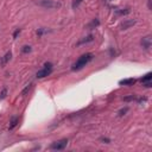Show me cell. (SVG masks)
<instances>
[{
	"instance_id": "cell-23",
	"label": "cell",
	"mask_w": 152,
	"mask_h": 152,
	"mask_svg": "<svg viewBox=\"0 0 152 152\" xmlns=\"http://www.w3.org/2000/svg\"><path fill=\"white\" fill-rule=\"evenodd\" d=\"M101 140H102V142H106V143H109V139H107V138H101Z\"/></svg>"
},
{
	"instance_id": "cell-13",
	"label": "cell",
	"mask_w": 152,
	"mask_h": 152,
	"mask_svg": "<svg viewBox=\"0 0 152 152\" xmlns=\"http://www.w3.org/2000/svg\"><path fill=\"white\" fill-rule=\"evenodd\" d=\"M129 112V107H125V108H121L119 112H118V115L119 117H122V115H125V114L126 113H127Z\"/></svg>"
},
{
	"instance_id": "cell-16",
	"label": "cell",
	"mask_w": 152,
	"mask_h": 152,
	"mask_svg": "<svg viewBox=\"0 0 152 152\" xmlns=\"http://www.w3.org/2000/svg\"><path fill=\"white\" fill-rule=\"evenodd\" d=\"M82 3V0H74L73 1V4H71V6H73V8H76V7H79V5Z\"/></svg>"
},
{
	"instance_id": "cell-22",
	"label": "cell",
	"mask_w": 152,
	"mask_h": 152,
	"mask_svg": "<svg viewBox=\"0 0 152 152\" xmlns=\"http://www.w3.org/2000/svg\"><path fill=\"white\" fill-rule=\"evenodd\" d=\"M6 93H7V91H6V89H4V91L1 92V94H0V99H4V97L6 96Z\"/></svg>"
},
{
	"instance_id": "cell-9",
	"label": "cell",
	"mask_w": 152,
	"mask_h": 152,
	"mask_svg": "<svg viewBox=\"0 0 152 152\" xmlns=\"http://www.w3.org/2000/svg\"><path fill=\"white\" fill-rule=\"evenodd\" d=\"M18 121H19V119L17 118V117H13V118H12V120H11V125H10V127H8V130L11 131V130H13L15 127H16V126L18 125Z\"/></svg>"
},
{
	"instance_id": "cell-14",
	"label": "cell",
	"mask_w": 152,
	"mask_h": 152,
	"mask_svg": "<svg viewBox=\"0 0 152 152\" xmlns=\"http://www.w3.org/2000/svg\"><path fill=\"white\" fill-rule=\"evenodd\" d=\"M30 51H31V46H30V45H24L23 49H21V53H23V54H28V53H30Z\"/></svg>"
},
{
	"instance_id": "cell-11",
	"label": "cell",
	"mask_w": 152,
	"mask_h": 152,
	"mask_svg": "<svg viewBox=\"0 0 152 152\" xmlns=\"http://www.w3.org/2000/svg\"><path fill=\"white\" fill-rule=\"evenodd\" d=\"M92 41H93V36L91 35V36H88L87 38H84V39L80 41V42L77 43V45H81V44H84V43H89V42H92Z\"/></svg>"
},
{
	"instance_id": "cell-17",
	"label": "cell",
	"mask_w": 152,
	"mask_h": 152,
	"mask_svg": "<svg viewBox=\"0 0 152 152\" xmlns=\"http://www.w3.org/2000/svg\"><path fill=\"white\" fill-rule=\"evenodd\" d=\"M117 15H127L130 13V8H125V11H115Z\"/></svg>"
},
{
	"instance_id": "cell-1",
	"label": "cell",
	"mask_w": 152,
	"mask_h": 152,
	"mask_svg": "<svg viewBox=\"0 0 152 152\" xmlns=\"http://www.w3.org/2000/svg\"><path fill=\"white\" fill-rule=\"evenodd\" d=\"M93 54H91V53H88V54H84V55H82L77 61H76L74 64H73V67H71V69L74 70V71H76V70H80V69H82L83 67H86L88 63H89L92 59H93Z\"/></svg>"
},
{
	"instance_id": "cell-24",
	"label": "cell",
	"mask_w": 152,
	"mask_h": 152,
	"mask_svg": "<svg viewBox=\"0 0 152 152\" xmlns=\"http://www.w3.org/2000/svg\"><path fill=\"white\" fill-rule=\"evenodd\" d=\"M149 8H151V0H149Z\"/></svg>"
},
{
	"instance_id": "cell-7",
	"label": "cell",
	"mask_w": 152,
	"mask_h": 152,
	"mask_svg": "<svg viewBox=\"0 0 152 152\" xmlns=\"http://www.w3.org/2000/svg\"><path fill=\"white\" fill-rule=\"evenodd\" d=\"M134 83H135V79H125L119 82V84H121V86H132Z\"/></svg>"
},
{
	"instance_id": "cell-8",
	"label": "cell",
	"mask_w": 152,
	"mask_h": 152,
	"mask_svg": "<svg viewBox=\"0 0 152 152\" xmlns=\"http://www.w3.org/2000/svg\"><path fill=\"white\" fill-rule=\"evenodd\" d=\"M11 56H12V54H11V51H8V53H7V54H6L1 59H0V64H1V66H5L6 63L11 59Z\"/></svg>"
},
{
	"instance_id": "cell-10",
	"label": "cell",
	"mask_w": 152,
	"mask_h": 152,
	"mask_svg": "<svg viewBox=\"0 0 152 152\" xmlns=\"http://www.w3.org/2000/svg\"><path fill=\"white\" fill-rule=\"evenodd\" d=\"M99 25H100V20L95 18V19H93V21H92L89 25H88V29H91V30H92V29H95V28L99 26Z\"/></svg>"
},
{
	"instance_id": "cell-15",
	"label": "cell",
	"mask_w": 152,
	"mask_h": 152,
	"mask_svg": "<svg viewBox=\"0 0 152 152\" xmlns=\"http://www.w3.org/2000/svg\"><path fill=\"white\" fill-rule=\"evenodd\" d=\"M31 87H32V83H30V84H28L26 87H25V89L21 92V95H26L28 94V92L31 89Z\"/></svg>"
},
{
	"instance_id": "cell-18",
	"label": "cell",
	"mask_w": 152,
	"mask_h": 152,
	"mask_svg": "<svg viewBox=\"0 0 152 152\" xmlns=\"http://www.w3.org/2000/svg\"><path fill=\"white\" fill-rule=\"evenodd\" d=\"M133 100H135V96H134V95H131V96H126V97H124V101H133Z\"/></svg>"
},
{
	"instance_id": "cell-6",
	"label": "cell",
	"mask_w": 152,
	"mask_h": 152,
	"mask_svg": "<svg viewBox=\"0 0 152 152\" xmlns=\"http://www.w3.org/2000/svg\"><path fill=\"white\" fill-rule=\"evenodd\" d=\"M134 24H135V20H133V19H127V20H124V21L120 24V29H121V30H127V29L132 28Z\"/></svg>"
},
{
	"instance_id": "cell-3",
	"label": "cell",
	"mask_w": 152,
	"mask_h": 152,
	"mask_svg": "<svg viewBox=\"0 0 152 152\" xmlns=\"http://www.w3.org/2000/svg\"><path fill=\"white\" fill-rule=\"evenodd\" d=\"M39 5L44 8H58V7H61L59 3H55L53 0H41Z\"/></svg>"
},
{
	"instance_id": "cell-5",
	"label": "cell",
	"mask_w": 152,
	"mask_h": 152,
	"mask_svg": "<svg viewBox=\"0 0 152 152\" xmlns=\"http://www.w3.org/2000/svg\"><path fill=\"white\" fill-rule=\"evenodd\" d=\"M140 44H142V46H143L145 50H149V49L151 48V44H152V38H151V36L144 37L143 39H142V42H140Z\"/></svg>"
},
{
	"instance_id": "cell-21",
	"label": "cell",
	"mask_w": 152,
	"mask_h": 152,
	"mask_svg": "<svg viewBox=\"0 0 152 152\" xmlns=\"http://www.w3.org/2000/svg\"><path fill=\"white\" fill-rule=\"evenodd\" d=\"M20 33V29H17L16 31H15V33H13V38H15V39H16V38H17V36Z\"/></svg>"
},
{
	"instance_id": "cell-19",
	"label": "cell",
	"mask_w": 152,
	"mask_h": 152,
	"mask_svg": "<svg viewBox=\"0 0 152 152\" xmlns=\"http://www.w3.org/2000/svg\"><path fill=\"white\" fill-rule=\"evenodd\" d=\"M137 101H138V104H143V102H146L147 99L146 97H139Z\"/></svg>"
},
{
	"instance_id": "cell-12",
	"label": "cell",
	"mask_w": 152,
	"mask_h": 152,
	"mask_svg": "<svg viewBox=\"0 0 152 152\" xmlns=\"http://www.w3.org/2000/svg\"><path fill=\"white\" fill-rule=\"evenodd\" d=\"M151 79H152V74L151 73H147L145 76H144V77L142 79V83L143 82H147V81H151Z\"/></svg>"
},
{
	"instance_id": "cell-20",
	"label": "cell",
	"mask_w": 152,
	"mask_h": 152,
	"mask_svg": "<svg viewBox=\"0 0 152 152\" xmlns=\"http://www.w3.org/2000/svg\"><path fill=\"white\" fill-rule=\"evenodd\" d=\"M143 86H144V87H146V88H150V87L152 86V82H151V81H147V82H143Z\"/></svg>"
},
{
	"instance_id": "cell-4",
	"label": "cell",
	"mask_w": 152,
	"mask_h": 152,
	"mask_svg": "<svg viewBox=\"0 0 152 152\" xmlns=\"http://www.w3.org/2000/svg\"><path fill=\"white\" fill-rule=\"evenodd\" d=\"M53 73V68H46V67H44L43 69H41V70H38L37 71V77L38 79H43V77H46V76H49L50 74Z\"/></svg>"
},
{
	"instance_id": "cell-2",
	"label": "cell",
	"mask_w": 152,
	"mask_h": 152,
	"mask_svg": "<svg viewBox=\"0 0 152 152\" xmlns=\"http://www.w3.org/2000/svg\"><path fill=\"white\" fill-rule=\"evenodd\" d=\"M68 145V139H61L58 142H55L51 144L50 149L51 150H55V151H61V150H64Z\"/></svg>"
}]
</instances>
